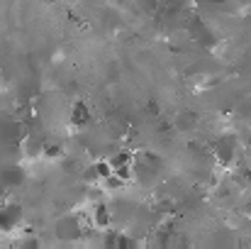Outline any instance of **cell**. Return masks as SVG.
I'll list each match as a JSON object with an SVG mask.
<instances>
[{
  "label": "cell",
  "instance_id": "obj_1",
  "mask_svg": "<svg viewBox=\"0 0 251 249\" xmlns=\"http://www.w3.org/2000/svg\"><path fill=\"white\" fill-rule=\"evenodd\" d=\"M22 225V205L17 203H0V232H15Z\"/></svg>",
  "mask_w": 251,
  "mask_h": 249
},
{
  "label": "cell",
  "instance_id": "obj_2",
  "mask_svg": "<svg viewBox=\"0 0 251 249\" xmlns=\"http://www.w3.org/2000/svg\"><path fill=\"white\" fill-rule=\"evenodd\" d=\"M83 232V218L81 215H66L56 222V235L61 240H78Z\"/></svg>",
  "mask_w": 251,
  "mask_h": 249
},
{
  "label": "cell",
  "instance_id": "obj_3",
  "mask_svg": "<svg viewBox=\"0 0 251 249\" xmlns=\"http://www.w3.org/2000/svg\"><path fill=\"white\" fill-rule=\"evenodd\" d=\"M90 222L95 230H110L112 225V215H110V208L105 203H93V210H90Z\"/></svg>",
  "mask_w": 251,
  "mask_h": 249
},
{
  "label": "cell",
  "instance_id": "obj_4",
  "mask_svg": "<svg viewBox=\"0 0 251 249\" xmlns=\"http://www.w3.org/2000/svg\"><path fill=\"white\" fill-rule=\"evenodd\" d=\"M0 178H2V183L7 188H20L25 183L27 173H25V168L20 164H10V166H5V168H0Z\"/></svg>",
  "mask_w": 251,
  "mask_h": 249
},
{
  "label": "cell",
  "instance_id": "obj_5",
  "mask_svg": "<svg viewBox=\"0 0 251 249\" xmlns=\"http://www.w3.org/2000/svg\"><path fill=\"white\" fill-rule=\"evenodd\" d=\"M71 122L76 125V127H83L90 122V110H88V105L85 103H74V110H71Z\"/></svg>",
  "mask_w": 251,
  "mask_h": 249
},
{
  "label": "cell",
  "instance_id": "obj_6",
  "mask_svg": "<svg viewBox=\"0 0 251 249\" xmlns=\"http://www.w3.org/2000/svg\"><path fill=\"white\" fill-rule=\"evenodd\" d=\"M125 183H127V181H122L117 173H110L107 178H102V181H100V186H102L105 191H110V193H115V191L125 188Z\"/></svg>",
  "mask_w": 251,
  "mask_h": 249
},
{
  "label": "cell",
  "instance_id": "obj_7",
  "mask_svg": "<svg viewBox=\"0 0 251 249\" xmlns=\"http://www.w3.org/2000/svg\"><path fill=\"white\" fill-rule=\"evenodd\" d=\"M93 168H95V173H98V178H100V181H102V178H107L110 173H115V168H112V164H110V159L95 162V164H93Z\"/></svg>",
  "mask_w": 251,
  "mask_h": 249
},
{
  "label": "cell",
  "instance_id": "obj_8",
  "mask_svg": "<svg viewBox=\"0 0 251 249\" xmlns=\"http://www.w3.org/2000/svg\"><path fill=\"white\" fill-rule=\"evenodd\" d=\"M115 173H117V176H120L122 181H127V183H129V181L134 178V162H132V164H120V166H115Z\"/></svg>",
  "mask_w": 251,
  "mask_h": 249
},
{
  "label": "cell",
  "instance_id": "obj_9",
  "mask_svg": "<svg viewBox=\"0 0 251 249\" xmlns=\"http://www.w3.org/2000/svg\"><path fill=\"white\" fill-rule=\"evenodd\" d=\"M134 159H132V154L129 152H120V154H115L112 159H110V164H112V168L115 166H120V164H132Z\"/></svg>",
  "mask_w": 251,
  "mask_h": 249
},
{
  "label": "cell",
  "instance_id": "obj_10",
  "mask_svg": "<svg viewBox=\"0 0 251 249\" xmlns=\"http://www.w3.org/2000/svg\"><path fill=\"white\" fill-rule=\"evenodd\" d=\"M44 154H47L49 159H59L64 152H61V147H59V144H47V147H44Z\"/></svg>",
  "mask_w": 251,
  "mask_h": 249
},
{
  "label": "cell",
  "instance_id": "obj_11",
  "mask_svg": "<svg viewBox=\"0 0 251 249\" xmlns=\"http://www.w3.org/2000/svg\"><path fill=\"white\" fill-rule=\"evenodd\" d=\"M117 247H137V242L132 240V237H127V235H122V232H117Z\"/></svg>",
  "mask_w": 251,
  "mask_h": 249
},
{
  "label": "cell",
  "instance_id": "obj_12",
  "mask_svg": "<svg viewBox=\"0 0 251 249\" xmlns=\"http://www.w3.org/2000/svg\"><path fill=\"white\" fill-rule=\"evenodd\" d=\"M7 191H10V188H7V186L2 183V178H0V203H2V200L7 198Z\"/></svg>",
  "mask_w": 251,
  "mask_h": 249
}]
</instances>
